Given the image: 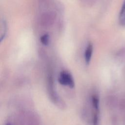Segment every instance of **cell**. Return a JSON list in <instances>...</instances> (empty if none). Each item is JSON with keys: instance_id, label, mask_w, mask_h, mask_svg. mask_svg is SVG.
Returning a JSON list of instances; mask_svg holds the SVG:
<instances>
[{"instance_id": "obj_1", "label": "cell", "mask_w": 125, "mask_h": 125, "mask_svg": "<svg viewBox=\"0 0 125 125\" xmlns=\"http://www.w3.org/2000/svg\"><path fill=\"white\" fill-rule=\"evenodd\" d=\"M47 91L49 98L56 106L61 109H64L66 108V104L54 88L53 81L51 77L48 80Z\"/></svg>"}, {"instance_id": "obj_2", "label": "cell", "mask_w": 125, "mask_h": 125, "mask_svg": "<svg viewBox=\"0 0 125 125\" xmlns=\"http://www.w3.org/2000/svg\"><path fill=\"white\" fill-rule=\"evenodd\" d=\"M58 82L61 85L68 86L70 88H73L75 86V82L72 76L66 71L61 72L58 78Z\"/></svg>"}, {"instance_id": "obj_3", "label": "cell", "mask_w": 125, "mask_h": 125, "mask_svg": "<svg viewBox=\"0 0 125 125\" xmlns=\"http://www.w3.org/2000/svg\"><path fill=\"white\" fill-rule=\"evenodd\" d=\"M119 101L118 97L115 95H108L105 99V104L107 107L113 109L118 106Z\"/></svg>"}, {"instance_id": "obj_4", "label": "cell", "mask_w": 125, "mask_h": 125, "mask_svg": "<svg viewBox=\"0 0 125 125\" xmlns=\"http://www.w3.org/2000/svg\"><path fill=\"white\" fill-rule=\"evenodd\" d=\"M91 105L92 108V114L100 113V101L98 95L93 93L91 96Z\"/></svg>"}, {"instance_id": "obj_5", "label": "cell", "mask_w": 125, "mask_h": 125, "mask_svg": "<svg viewBox=\"0 0 125 125\" xmlns=\"http://www.w3.org/2000/svg\"><path fill=\"white\" fill-rule=\"evenodd\" d=\"M25 125H40L38 117L34 113H27Z\"/></svg>"}, {"instance_id": "obj_6", "label": "cell", "mask_w": 125, "mask_h": 125, "mask_svg": "<svg viewBox=\"0 0 125 125\" xmlns=\"http://www.w3.org/2000/svg\"><path fill=\"white\" fill-rule=\"evenodd\" d=\"M92 52H93V46L91 43H89L88 44L85 49V53H84L85 61V63L87 64H89L90 63L92 55Z\"/></svg>"}, {"instance_id": "obj_7", "label": "cell", "mask_w": 125, "mask_h": 125, "mask_svg": "<svg viewBox=\"0 0 125 125\" xmlns=\"http://www.w3.org/2000/svg\"><path fill=\"white\" fill-rule=\"evenodd\" d=\"M119 20L120 23L122 25L125 26V0L120 12Z\"/></svg>"}, {"instance_id": "obj_8", "label": "cell", "mask_w": 125, "mask_h": 125, "mask_svg": "<svg viewBox=\"0 0 125 125\" xmlns=\"http://www.w3.org/2000/svg\"><path fill=\"white\" fill-rule=\"evenodd\" d=\"M118 107L121 111H125V96L119 100Z\"/></svg>"}, {"instance_id": "obj_9", "label": "cell", "mask_w": 125, "mask_h": 125, "mask_svg": "<svg viewBox=\"0 0 125 125\" xmlns=\"http://www.w3.org/2000/svg\"><path fill=\"white\" fill-rule=\"evenodd\" d=\"M40 40L41 42L45 45H47L49 43V36L48 35V34H44L43 35H42L41 38H40Z\"/></svg>"}, {"instance_id": "obj_10", "label": "cell", "mask_w": 125, "mask_h": 125, "mask_svg": "<svg viewBox=\"0 0 125 125\" xmlns=\"http://www.w3.org/2000/svg\"><path fill=\"white\" fill-rule=\"evenodd\" d=\"M111 124L112 125H119V119L116 115H113L111 118Z\"/></svg>"}, {"instance_id": "obj_11", "label": "cell", "mask_w": 125, "mask_h": 125, "mask_svg": "<svg viewBox=\"0 0 125 125\" xmlns=\"http://www.w3.org/2000/svg\"><path fill=\"white\" fill-rule=\"evenodd\" d=\"M121 56V58L123 57V59H125V48H124L123 50H121V52H120L119 55Z\"/></svg>"}, {"instance_id": "obj_12", "label": "cell", "mask_w": 125, "mask_h": 125, "mask_svg": "<svg viewBox=\"0 0 125 125\" xmlns=\"http://www.w3.org/2000/svg\"><path fill=\"white\" fill-rule=\"evenodd\" d=\"M5 125H11V124L10 123H7Z\"/></svg>"}, {"instance_id": "obj_13", "label": "cell", "mask_w": 125, "mask_h": 125, "mask_svg": "<svg viewBox=\"0 0 125 125\" xmlns=\"http://www.w3.org/2000/svg\"><path fill=\"white\" fill-rule=\"evenodd\" d=\"M124 122H125V116H124Z\"/></svg>"}]
</instances>
